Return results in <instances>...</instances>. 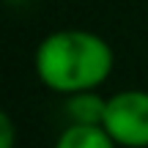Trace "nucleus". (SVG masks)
<instances>
[{"mask_svg":"<svg viewBox=\"0 0 148 148\" xmlns=\"http://www.w3.org/2000/svg\"><path fill=\"white\" fill-rule=\"evenodd\" d=\"M107 110V99L99 96L96 90H77L69 93L63 101V112L69 123H79V126H101Z\"/></svg>","mask_w":148,"mask_h":148,"instance_id":"obj_3","label":"nucleus"},{"mask_svg":"<svg viewBox=\"0 0 148 148\" xmlns=\"http://www.w3.org/2000/svg\"><path fill=\"white\" fill-rule=\"evenodd\" d=\"M16 143V129H14V121H11L8 112L0 115V148H14Z\"/></svg>","mask_w":148,"mask_h":148,"instance_id":"obj_5","label":"nucleus"},{"mask_svg":"<svg viewBox=\"0 0 148 148\" xmlns=\"http://www.w3.org/2000/svg\"><path fill=\"white\" fill-rule=\"evenodd\" d=\"M112 66L115 52L110 41L82 27L52 30L33 52V71L38 82L63 96L101 88L110 79Z\"/></svg>","mask_w":148,"mask_h":148,"instance_id":"obj_1","label":"nucleus"},{"mask_svg":"<svg viewBox=\"0 0 148 148\" xmlns=\"http://www.w3.org/2000/svg\"><path fill=\"white\" fill-rule=\"evenodd\" d=\"M104 132L118 148H148V90H118L107 99Z\"/></svg>","mask_w":148,"mask_h":148,"instance_id":"obj_2","label":"nucleus"},{"mask_svg":"<svg viewBox=\"0 0 148 148\" xmlns=\"http://www.w3.org/2000/svg\"><path fill=\"white\" fill-rule=\"evenodd\" d=\"M52 148H118V143L104 132V126H79L69 123L58 134Z\"/></svg>","mask_w":148,"mask_h":148,"instance_id":"obj_4","label":"nucleus"}]
</instances>
